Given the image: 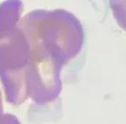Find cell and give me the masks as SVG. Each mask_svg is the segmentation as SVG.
<instances>
[{
	"instance_id": "obj_1",
	"label": "cell",
	"mask_w": 126,
	"mask_h": 124,
	"mask_svg": "<svg viewBox=\"0 0 126 124\" xmlns=\"http://www.w3.org/2000/svg\"><path fill=\"white\" fill-rule=\"evenodd\" d=\"M110 6L117 23L126 31V0H110Z\"/></svg>"
}]
</instances>
